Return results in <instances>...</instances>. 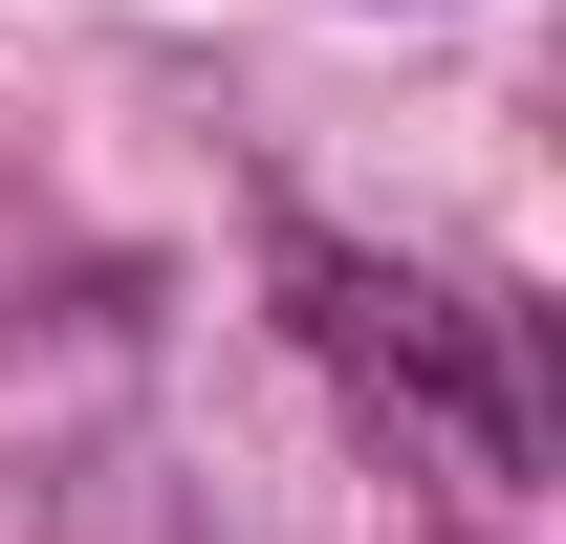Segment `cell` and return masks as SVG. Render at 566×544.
Returning a JSON list of instances; mask_svg holds the SVG:
<instances>
[{"mask_svg": "<svg viewBox=\"0 0 566 544\" xmlns=\"http://www.w3.org/2000/svg\"><path fill=\"white\" fill-rule=\"evenodd\" d=\"M283 327L349 370V414L392 436V458L480 479V501L545 458V414H523V348H501V305H458L436 262H370V240H283Z\"/></svg>", "mask_w": 566, "mask_h": 544, "instance_id": "6da1fadb", "label": "cell"}]
</instances>
